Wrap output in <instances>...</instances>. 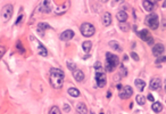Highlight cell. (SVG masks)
<instances>
[{
	"mask_svg": "<svg viewBox=\"0 0 166 114\" xmlns=\"http://www.w3.org/2000/svg\"><path fill=\"white\" fill-rule=\"evenodd\" d=\"M160 62H166V56L165 57H160L157 59V63H160Z\"/></svg>",
	"mask_w": 166,
	"mask_h": 114,
	"instance_id": "1f68e13d",
	"label": "cell"
},
{
	"mask_svg": "<svg viewBox=\"0 0 166 114\" xmlns=\"http://www.w3.org/2000/svg\"><path fill=\"white\" fill-rule=\"evenodd\" d=\"M109 46L112 47L113 49L117 50V51H122V48H121V46L117 43L116 41H110V42H109Z\"/></svg>",
	"mask_w": 166,
	"mask_h": 114,
	"instance_id": "603a6c76",
	"label": "cell"
},
{
	"mask_svg": "<svg viewBox=\"0 0 166 114\" xmlns=\"http://www.w3.org/2000/svg\"><path fill=\"white\" fill-rule=\"evenodd\" d=\"M100 114H104V112H100Z\"/></svg>",
	"mask_w": 166,
	"mask_h": 114,
	"instance_id": "8d00e7d4",
	"label": "cell"
},
{
	"mask_svg": "<svg viewBox=\"0 0 166 114\" xmlns=\"http://www.w3.org/2000/svg\"><path fill=\"white\" fill-rule=\"evenodd\" d=\"M82 47H83V50L85 52H89L90 51V49H91V47H92V43H91V41H84L83 43H82Z\"/></svg>",
	"mask_w": 166,
	"mask_h": 114,
	"instance_id": "7402d4cb",
	"label": "cell"
},
{
	"mask_svg": "<svg viewBox=\"0 0 166 114\" xmlns=\"http://www.w3.org/2000/svg\"><path fill=\"white\" fill-rule=\"evenodd\" d=\"M73 37H74V31L73 30H66V31H64V32L60 34V39H62L63 41L71 40Z\"/></svg>",
	"mask_w": 166,
	"mask_h": 114,
	"instance_id": "9c48e42d",
	"label": "cell"
},
{
	"mask_svg": "<svg viewBox=\"0 0 166 114\" xmlns=\"http://www.w3.org/2000/svg\"><path fill=\"white\" fill-rule=\"evenodd\" d=\"M106 58H107V64H106V71L108 72H112V71H114V68L116 67L118 65V63H120V59H118V57L116 55L112 54V52H107L106 54Z\"/></svg>",
	"mask_w": 166,
	"mask_h": 114,
	"instance_id": "7a4b0ae2",
	"label": "cell"
},
{
	"mask_svg": "<svg viewBox=\"0 0 166 114\" xmlns=\"http://www.w3.org/2000/svg\"><path fill=\"white\" fill-rule=\"evenodd\" d=\"M80 30H81V33H82L84 37H91L96 32V29H94V26L92 25L91 23H83V24L81 25Z\"/></svg>",
	"mask_w": 166,
	"mask_h": 114,
	"instance_id": "277c9868",
	"label": "cell"
},
{
	"mask_svg": "<svg viewBox=\"0 0 166 114\" xmlns=\"http://www.w3.org/2000/svg\"><path fill=\"white\" fill-rule=\"evenodd\" d=\"M120 28L122 29V31H124V32H126V31L129 30V25L128 24L125 25V23H120Z\"/></svg>",
	"mask_w": 166,
	"mask_h": 114,
	"instance_id": "4316f807",
	"label": "cell"
},
{
	"mask_svg": "<svg viewBox=\"0 0 166 114\" xmlns=\"http://www.w3.org/2000/svg\"><path fill=\"white\" fill-rule=\"evenodd\" d=\"M117 20L120 21L121 23H124L126 20H128V14H126V12L124 10H120V12L117 13Z\"/></svg>",
	"mask_w": 166,
	"mask_h": 114,
	"instance_id": "ac0fdd59",
	"label": "cell"
},
{
	"mask_svg": "<svg viewBox=\"0 0 166 114\" xmlns=\"http://www.w3.org/2000/svg\"><path fill=\"white\" fill-rule=\"evenodd\" d=\"M147 98H148V100H150V102H154V96H152L151 94H149V95H148V97H147Z\"/></svg>",
	"mask_w": 166,
	"mask_h": 114,
	"instance_id": "d6a6232c",
	"label": "cell"
},
{
	"mask_svg": "<svg viewBox=\"0 0 166 114\" xmlns=\"http://www.w3.org/2000/svg\"><path fill=\"white\" fill-rule=\"evenodd\" d=\"M133 94V89L131 88L130 86H126V87H123L122 89L120 90V97L122 99H126V98H130Z\"/></svg>",
	"mask_w": 166,
	"mask_h": 114,
	"instance_id": "ba28073f",
	"label": "cell"
},
{
	"mask_svg": "<svg viewBox=\"0 0 166 114\" xmlns=\"http://www.w3.org/2000/svg\"><path fill=\"white\" fill-rule=\"evenodd\" d=\"M110 95H112V92H110V91H108V92H107V97L109 98V97H110Z\"/></svg>",
	"mask_w": 166,
	"mask_h": 114,
	"instance_id": "e575fe53",
	"label": "cell"
},
{
	"mask_svg": "<svg viewBox=\"0 0 166 114\" xmlns=\"http://www.w3.org/2000/svg\"><path fill=\"white\" fill-rule=\"evenodd\" d=\"M139 36H140V38L143 41H146L147 43H149V45L154 43V39H152L151 34H150V32L148 30H141L140 32H139Z\"/></svg>",
	"mask_w": 166,
	"mask_h": 114,
	"instance_id": "52a82bcc",
	"label": "cell"
},
{
	"mask_svg": "<svg viewBox=\"0 0 166 114\" xmlns=\"http://www.w3.org/2000/svg\"><path fill=\"white\" fill-rule=\"evenodd\" d=\"M67 92H68V95H70V96H72V97H79L80 96V91H79L76 88H70L67 90Z\"/></svg>",
	"mask_w": 166,
	"mask_h": 114,
	"instance_id": "44dd1931",
	"label": "cell"
},
{
	"mask_svg": "<svg viewBox=\"0 0 166 114\" xmlns=\"http://www.w3.org/2000/svg\"><path fill=\"white\" fill-rule=\"evenodd\" d=\"M151 108H152V111H154V112L159 113V112H162V111H163V105L160 104L159 102H156V103H154V104L151 105Z\"/></svg>",
	"mask_w": 166,
	"mask_h": 114,
	"instance_id": "ffe728a7",
	"label": "cell"
},
{
	"mask_svg": "<svg viewBox=\"0 0 166 114\" xmlns=\"http://www.w3.org/2000/svg\"><path fill=\"white\" fill-rule=\"evenodd\" d=\"M51 4L52 2L51 1H44V2H42V5H41V10L42 12H44V13H50L51 12Z\"/></svg>",
	"mask_w": 166,
	"mask_h": 114,
	"instance_id": "e0dca14e",
	"label": "cell"
},
{
	"mask_svg": "<svg viewBox=\"0 0 166 114\" xmlns=\"http://www.w3.org/2000/svg\"><path fill=\"white\" fill-rule=\"evenodd\" d=\"M163 7H166V1L163 2Z\"/></svg>",
	"mask_w": 166,
	"mask_h": 114,
	"instance_id": "d590c367",
	"label": "cell"
},
{
	"mask_svg": "<svg viewBox=\"0 0 166 114\" xmlns=\"http://www.w3.org/2000/svg\"><path fill=\"white\" fill-rule=\"evenodd\" d=\"M135 100L139 105H144V103H146V98H144V96H141V95H138Z\"/></svg>",
	"mask_w": 166,
	"mask_h": 114,
	"instance_id": "cb8c5ba5",
	"label": "cell"
},
{
	"mask_svg": "<svg viewBox=\"0 0 166 114\" xmlns=\"http://www.w3.org/2000/svg\"><path fill=\"white\" fill-rule=\"evenodd\" d=\"M5 52H6V49H5L4 46H0V59L2 58V56L5 55Z\"/></svg>",
	"mask_w": 166,
	"mask_h": 114,
	"instance_id": "f1b7e54d",
	"label": "cell"
},
{
	"mask_svg": "<svg viewBox=\"0 0 166 114\" xmlns=\"http://www.w3.org/2000/svg\"><path fill=\"white\" fill-rule=\"evenodd\" d=\"M76 112L79 114H88V108L84 103H77L76 104Z\"/></svg>",
	"mask_w": 166,
	"mask_h": 114,
	"instance_id": "5bb4252c",
	"label": "cell"
},
{
	"mask_svg": "<svg viewBox=\"0 0 166 114\" xmlns=\"http://www.w3.org/2000/svg\"><path fill=\"white\" fill-rule=\"evenodd\" d=\"M160 84H162V81H160L159 78H152L151 81H150V89H151V90L159 89Z\"/></svg>",
	"mask_w": 166,
	"mask_h": 114,
	"instance_id": "7c38bea8",
	"label": "cell"
},
{
	"mask_svg": "<svg viewBox=\"0 0 166 114\" xmlns=\"http://www.w3.org/2000/svg\"><path fill=\"white\" fill-rule=\"evenodd\" d=\"M146 24L149 26L152 30H156L159 25V20H158V15L157 14H149L146 17Z\"/></svg>",
	"mask_w": 166,
	"mask_h": 114,
	"instance_id": "3957f363",
	"label": "cell"
},
{
	"mask_svg": "<svg viewBox=\"0 0 166 114\" xmlns=\"http://www.w3.org/2000/svg\"><path fill=\"white\" fill-rule=\"evenodd\" d=\"M13 12H14V8H13V5H6V6L2 8L1 10V16H2V20L5 21V22H7V21H9L10 18L13 16Z\"/></svg>",
	"mask_w": 166,
	"mask_h": 114,
	"instance_id": "5b68a950",
	"label": "cell"
},
{
	"mask_svg": "<svg viewBox=\"0 0 166 114\" xmlns=\"http://www.w3.org/2000/svg\"><path fill=\"white\" fill-rule=\"evenodd\" d=\"M134 83H135V87L140 90V91H142V90L144 89V87H146V82L143 80H141V79H135Z\"/></svg>",
	"mask_w": 166,
	"mask_h": 114,
	"instance_id": "d6986e66",
	"label": "cell"
},
{
	"mask_svg": "<svg viewBox=\"0 0 166 114\" xmlns=\"http://www.w3.org/2000/svg\"><path fill=\"white\" fill-rule=\"evenodd\" d=\"M154 4H156V1H142V6L147 12H151L154 9Z\"/></svg>",
	"mask_w": 166,
	"mask_h": 114,
	"instance_id": "2e32d148",
	"label": "cell"
},
{
	"mask_svg": "<svg viewBox=\"0 0 166 114\" xmlns=\"http://www.w3.org/2000/svg\"><path fill=\"white\" fill-rule=\"evenodd\" d=\"M94 68H96V71H101V63L96 62V64H94Z\"/></svg>",
	"mask_w": 166,
	"mask_h": 114,
	"instance_id": "f546056e",
	"label": "cell"
},
{
	"mask_svg": "<svg viewBox=\"0 0 166 114\" xmlns=\"http://www.w3.org/2000/svg\"><path fill=\"white\" fill-rule=\"evenodd\" d=\"M165 50V47L163 46L162 43H157L154 46V48H152V54L155 55V56H160V55L164 52Z\"/></svg>",
	"mask_w": 166,
	"mask_h": 114,
	"instance_id": "30bf717a",
	"label": "cell"
},
{
	"mask_svg": "<svg viewBox=\"0 0 166 114\" xmlns=\"http://www.w3.org/2000/svg\"><path fill=\"white\" fill-rule=\"evenodd\" d=\"M21 20H22V15H21L19 17H18V20H16V24H18V23L21 22Z\"/></svg>",
	"mask_w": 166,
	"mask_h": 114,
	"instance_id": "836d02e7",
	"label": "cell"
},
{
	"mask_svg": "<svg viewBox=\"0 0 166 114\" xmlns=\"http://www.w3.org/2000/svg\"><path fill=\"white\" fill-rule=\"evenodd\" d=\"M64 76L65 74L60 68H51L50 71V83L54 88L59 89L62 88L64 83Z\"/></svg>",
	"mask_w": 166,
	"mask_h": 114,
	"instance_id": "6da1fadb",
	"label": "cell"
},
{
	"mask_svg": "<svg viewBox=\"0 0 166 114\" xmlns=\"http://www.w3.org/2000/svg\"><path fill=\"white\" fill-rule=\"evenodd\" d=\"M102 23H104L105 26H108L112 24V15L108 12L104 13V15H102Z\"/></svg>",
	"mask_w": 166,
	"mask_h": 114,
	"instance_id": "9a60e30c",
	"label": "cell"
},
{
	"mask_svg": "<svg viewBox=\"0 0 166 114\" xmlns=\"http://www.w3.org/2000/svg\"><path fill=\"white\" fill-rule=\"evenodd\" d=\"M73 76L77 82H83L84 81V73L81 70H75L73 71Z\"/></svg>",
	"mask_w": 166,
	"mask_h": 114,
	"instance_id": "4fadbf2b",
	"label": "cell"
},
{
	"mask_svg": "<svg viewBox=\"0 0 166 114\" xmlns=\"http://www.w3.org/2000/svg\"><path fill=\"white\" fill-rule=\"evenodd\" d=\"M49 114H62V112H60V110L57 107V106H54V107L50 108Z\"/></svg>",
	"mask_w": 166,
	"mask_h": 114,
	"instance_id": "d4e9b609",
	"label": "cell"
},
{
	"mask_svg": "<svg viewBox=\"0 0 166 114\" xmlns=\"http://www.w3.org/2000/svg\"><path fill=\"white\" fill-rule=\"evenodd\" d=\"M96 82H97V86H98L99 88L105 87V84H106V82H107L105 72H102V71H97V73H96Z\"/></svg>",
	"mask_w": 166,
	"mask_h": 114,
	"instance_id": "8992f818",
	"label": "cell"
},
{
	"mask_svg": "<svg viewBox=\"0 0 166 114\" xmlns=\"http://www.w3.org/2000/svg\"><path fill=\"white\" fill-rule=\"evenodd\" d=\"M67 66L70 67V70H71V71H75V70H76V67H75V64H74V63L68 62V63H67Z\"/></svg>",
	"mask_w": 166,
	"mask_h": 114,
	"instance_id": "83f0119b",
	"label": "cell"
},
{
	"mask_svg": "<svg viewBox=\"0 0 166 114\" xmlns=\"http://www.w3.org/2000/svg\"><path fill=\"white\" fill-rule=\"evenodd\" d=\"M131 56H132V58L134 60H139V56L135 54V52H131Z\"/></svg>",
	"mask_w": 166,
	"mask_h": 114,
	"instance_id": "4dcf8cb0",
	"label": "cell"
},
{
	"mask_svg": "<svg viewBox=\"0 0 166 114\" xmlns=\"http://www.w3.org/2000/svg\"><path fill=\"white\" fill-rule=\"evenodd\" d=\"M31 40H33V41L35 42L36 45H38V52H39V54L42 55V56H47V55H48V51H47V49L44 48V47L42 46V45H41V43H40V42H39L38 40H36V39H35V40H34V38H33V37H31Z\"/></svg>",
	"mask_w": 166,
	"mask_h": 114,
	"instance_id": "8fae6325",
	"label": "cell"
},
{
	"mask_svg": "<svg viewBox=\"0 0 166 114\" xmlns=\"http://www.w3.org/2000/svg\"><path fill=\"white\" fill-rule=\"evenodd\" d=\"M42 29H49V25L47 23H40L39 24V28H38V31L42 34Z\"/></svg>",
	"mask_w": 166,
	"mask_h": 114,
	"instance_id": "484cf974",
	"label": "cell"
}]
</instances>
